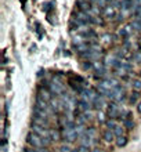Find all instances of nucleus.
<instances>
[{
    "mask_svg": "<svg viewBox=\"0 0 141 152\" xmlns=\"http://www.w3.org/2000/svg\"><path fill=\"white\" fill-rule=\"evenodd\" d=\"M26 142H28L32 148H43L45 147V144H43V138L42 137H39L37 134H35V133H29L28 136H26Z\"/></svg>",
    "mask_w": 141,
    "mask_h": 152,
    "instance_id": "nucleus-1",
    "label": "nucleus"
},
{
    "mask_svg": "<svg viewBox=\"0 0 141 152\" xmlns=\"http://www.w3.org/2000/svg\"><path fill=\"white\" fill-rule=\"evenodd\" d=\"M48 88H50V93L56 94V96L64 94V86H62V84H61L58 80H54V82H51V83H50V86H48Z\"/></svg>",
    "mask_w": 141,
    "mask_h": 152,
    "instance_id": "nucleus-2",
    "label": "nucleus"
},
{
    "mask_svg": "<svg viewBox=\"0 0 141 152\" xmlns=\"http://www.w3.org/2000/svg\"><path fill=\"white\" fill-rule=\"evenodd\" d=\"M32 133L37 134L42 138H48L50 137V130H47L46 127H42V126H36V124H32Z\"/></svg>",
    "mask_w": 141,
    "mask_h": 152,
    "instance_id": "nucleus-3",
    "label": "nucleus"
},
{
    "mask_svg": "<svg viewBox=\"0 0 141 152\" xmlns=\"http://www.w3.org/2000/svg\"><path fill=\"white\" fill-rule=\"evenodd\" d=\"M62 138L69 142H72L77 138V134L75 132V129H62Z\"/></svg>",
    "mask_w": 141,
    "mask_h": 152,
    "instance_id": "nucleus-4",
    "label": "nucleus"
},
{
    "mask_svg": "<svg viewBox=\"0 0 141 152\" xmlns=\"http://www.w3.org/2000/svg\"><path fill=\"white\" fill-rule=\"evenodd\" d=\"M97 97H98V96H97L93 90H90V88H85V91L82 93V97H80V98H83V100L89 101V102H91V104H93L94 101H96Z\"/></svg>",
    "mask_w": 141,
    "mask_h": 152,
    "instance_id": "nucleus-5",
    "label": "nucleus"
},
{
    "mask_svg": "<svg viewBox=\"0 0 141 152\" xmlns=\"http://www.w3.org/2000/svg\"><path fill=\"white\" fill-rule=\"evenodd\" d=\"M102 14H104L105 18L112 20V18H115V17L118 15V7H111V6H108V7H105L104 10H102Z\"/></svg>",
    "mask_w": 141,
    "mask_h": 152,
    "instance_id": "nucleus-6",
    "label": "nucleus"
},
{
    "mask_svg": "<svg viewBox=\"0 0 141 152\" xmlns=\"http://www.w3.org/2000/svg\"><path fill=\"white\" fill-rule=\"evenodd\" d=\"M108 115H109V118H112V119L119 118V116H121V108H119L116 104H109L108 105Z\"/></svg>",
    "mask_w": 141,
    "mask_h": 152,
    "instance_id": "nucleus-7",
    "label": "nucleus"
},
{
    "mask_svg": "<svg viewBox=\"0 0 141 152\" xmlns=\"http://www.w3.org/2000/svg\"><path fill=\"white\" fill-rule=\"evenodd\" d=\"M32 124L36 126H42V127H48V119L47 118H39V116H33L32 118Z\"/></svg>",
    "mask_w": 141,
    "mask_h": 152,
    "instance_id": "nucleus-8",
    "label": "nucleus"
},
{
    "mask_svg": "<svg viewBox=\"0 0 141 152\" xmlns=\"http://www.w3.org/2000/svg\"><path fill=\"white\" fill-rule=\"evenodd\" d=\"M77 6L80 7V11L90 12V10H91V1L90 0H77Z\"/></svg>",
    "mask_w": 141,
    "mask_h": 152,
    "instance_id": "nucleus-9",
    "label": "nucleus"
},
{
    "mask_svg": "<svg viewBox=\"0 0 141 152\" xmlns=\"http://www.w3.org/2000/svg\"><path fill=\"white\" fill-rule=\"evenodd\" d=\"M93 105H94V108L97 109V111H101V109L105 107V100H104V97L102 96H98L96 98V101L93 102Z\"/></svg>",
    "mask_w": 141,
    "mask_h": 152,
    "instance_id": "nucleus-10",
    "label": "nucleus"
},
{
    "mask_svg": "<svg viewBox=\"0 0 141 152\" xmlns=\"http://www.w3.org/2000/svg\"><path fill=\"white\" fill-rule=\"evenodd\" d=\"M115 133H113V130H105L104 134H102V138H104L107 142H112V141H115Z\"/></svg>",
    "mask_w": 141,
    "mask_h": 152,
    "instance_id": "nucleus-11",
    "label": "nucleus"
},
{
    "mask_svg": "<svg viewBox=\"0 0 141 152\" xmlns=\"http://www.w3.org/2000/svg\"><path fill=\"white\" fill-rule=\"evenodd\" d=\"M91 144H93V137H90L87 133H86L85 136L80 137V145H85V147H90Z\"/></svg>",
    "mask_w": 141,
    "mask_h": 152,
    "instance_id": "nucleus-12",
    "label": "nucleus"
},
{
    "mask_svg": "<svg viewBox=\"0 0 141 152\" xmlns=\"http://www.w3.org/2000/svg\"><path fill=\"white\" fill-rule=\"evenodd\" d=\"M77 105H79V107H80L85 112H86V111H90V108H91V102L83 100V98H80V100L77 101Z\"/></svg>",
    "mask_w": 141,
    "mask_h": 152,
    "instance_id": "nucleus-13",
    "label": "nucleus"
},
{
    "mask_svg": "<svg viewBox=\"0 0 141 152\" xmlns=\"http://www.w3.org/2000/svg\"><path fill=\"white\" fill-rule=\"evenodd\" d=\"M33 115H35V116H39V118H47V111L37 108L36 105H35V108H33Z\"/></svg>",
    "mask_w": 141,
    "mask_h": 152,
    "instance_id": "nucleus-14",
    "label": "nucleus"
},
{
    "mask_svg": "<svg viewBox=\"0 0 141 152\" xmlns=\"http://www.w3.org/2000/svg\"><path fill=\"white\" fill-rule=\"evenodd\" d=\"M37 97H39V98H42V100L47 101V102H48V101H51V100H53L51 97H50V93H48L47 90H43V88H42L40 91H39V96H37Z\"/></svg>",
    "mask_w": 141,
    "mask_h": 152,
    "instance_id": "nucleus-15",
    "label": "nucleus"
},
{
    "mask_svg": "<svg viewBox=\"0 0 141 152\" xmlns=\"http://www.w3.org/2000/svg\"><path fill=\"white\" fill-rule=\"evenodd\" d=\"M36 107H37V108H40V109H45V111H48L47 101L42 100V98H39V97L36 98Z\"/></svg>",
    "mask_w": 141,
    "mask_h": 152,
    "instance_id": "nucleus-16",
    "label": "nucleus"
},
{
    "mask_svg": "<svg viewBox=\"0 0 141 152\" xmlns=\"http://www.w3.org/2000/svg\"><path fill=\"white\" fill-rule=\"evenodd\" d=\"M140 98V91H133L132 94H130V97H129V101H130V104H136L137 102V100Z\"/></svg>",
    "mask_w": 141,
    "mask_h": 152,
    "instance_id": "nucleus-17",
    "label": "nucleus"
},
{
    "mask_svg": "<svg viewBox=\"0 0 141 152\" xmlns=\"http://www.w3.org/2000/svg\"><path fill=\"white\" fill-rule=\"evenodd\" d=\"M75 132H76L77 137L80 138L82 136H85V134H86V132H87V130H86V129H85V126H80V124H76V127H75Z\"/></svg>",
    "mask_w": 141,
    "mask_h": 152,
    "instance_id": "nucleus-18",
    "label": "nucleus"
},
{
    "mask_svg": "<svg viewBox=\"0 0 141 152\" xmlns=\"http://www.w3.org/2000/svg\"><path fill=\"white\" fill-rule=\"evenodd\" d=\"M97 91L100 93L101 96H107V94H108V91H109V88H107L102 83H100V84H97Z\"/></svg>",
    "mask_w": 141,
    "mask_h": 152,
    "instance_id": "nucleus-19",
    "label": "nucleus"
},
{
    "mask_svg": "<svg viewBox=\"0 0 141 152\" xmlns=\"http://www.w3.org/2000/svg\"><path fill=\"white\" fill-rule=\"evenodd\" d=\"M89 48H90V44H87V43H82V44H79V46H76V51L79 53V54H82V53L87 51Z\"/></svg>",
    "mask_w": 141,
    "mask_h": 152,
    "instance_id": "nucleus-20",
    "label": "nucleus"
},
{
    "mask_svg": "<svg viewBox=\"0 0 141 152\" xmlns=\"http://www.w3.org/2000/svg\"><path fill=\"white\" fill-rule=\"evenodd\" d=\"M127 144V138H126L125 136H121V137H116V145L118 147H125V145Z\"/></svg>",
    "mask_w": 141,
    "mask_h": 152,
    "instance_id": "nucleus-21",
    "label": "nucleus"
},
{
    "mask_svg": "<svg viewBox=\"0 0 141 152\" xmlns=\"http://www.w3.org/2000/svg\"><path fill=\"white\" fill-rule=\"evenodd\" d=\"M130 32H132V31H130V26H126V28H123V29H121V31H119V35H121L122 37L127 39V37L130 36Z\"/></svg>",
    "mask_w": 141,
    "mask_h": 152,
    "instance_id": "nucleus-22",
    "label": "nucleus"
},
{
    "mask_svg": "<svg viewBox=\"0 0 141 152\" xmlns=\"http://www.w3.org/2000/svg\"><path fill=\"white\" fill-rule=\"evenodd\" d=\"M60 137H61V134L57 132V130H54V129L50 130V138H51L53 141H58L60 140Z\"/></svg>",
    "mask_w": 141,
    "mask_h": 152,
    "instance_id": "nucleus-23",
    "label": "nucleus"
},
{
    "mask_svg": "<svg viewBox=\"0 0 141 152\" xmlns=\"http://www.w3.org/2000/svg\"><path fill=\"white\" fill-rule=\"evenodd\" d=\"M105 126L108 127V130H115V127H116L118 124H116V122H115L113 119H109V120L105 122Z\"/></svg>",
    "mask_w": 141,
    "mask_h": 152,
    "instance_id": "nucleus-24",
    "label": "nucleus"
},
{
    "mask_svg": "<svg viewBox=\"0 0 141 152\" xmlns=\"http://www.w3.org/2000/svg\"><path fill=\"white\" fill-rule=\"evenodd\" d=\"M113 133H115V136L116 137L123 136V133H125V126H116L115 130H113Z\"/></svg>",
    "mask_w": 141,
    "mask_h": 152,
    "instance_id": "nucleus-25",
    "label": "nucleus"
},
{
    "mask_svg": "<svg viewBox=\"0 0 141 152\" xmlns=\"http://www.w3.org/2000/svg\"><path fill=\"white\" fill-rule=\"evenodd\" d=\"M132 86H133L134 90L140 91V90H141V79H134V80H132Z\"/></svg>",
    "mask_w": 141,
    "mask_h": 152,
    "instance_id": "nucleus-26",
    "label": "nucleus"
},
{
    "mask_svg": "<svg viewBox=\"0 0 141 152\" xmlns=\"http://www.w3.org/2000/svg\"><path fill=\"white\" fill-rule=\"evenodd\" d=\"M108 3H109V0H97L96 4H97V7H100L104 10L105 7H108Z\"/></svg>",
    "mask_w": 141,
    "mask_h": 152,
    "instance_id": "nucleus-27",
    "label": "nucleus"
},
{
    "mask_svg": "<svg viewBox=\"0 0 141 152\" xmlns=\"http://www.w3.org/2000/svg\"><path fill=\"white\" fill-rule=\"evenodd\" d=\"M90 48H91V50H94V51L101 53V44L98 43V42H96V40H93V43L90 44Z\"/></svg>",
    "mask_w": 141,
    "mask_h": 152,
    "instance_id": "nucleus-28",
    "label": "nucleus"
},
{
    "mask_svg": "<svg viewBox=\"0 0 141 152\" xmlns=\"http://www.w3.org/2000/svg\"><path fill=\"white\" fill-rule=\"evenodd\" d=\"M94 66V62H91V61H85L83 64H82V68L85 69V71H89V69H93Z\"/></svg>",
    "mask_w": 141,
    "mask_h": 152,
    "instance_id": "nucleus-29",
    "label": "nucleus"
},
{
    "mask_svg": "<svg viewBox=\"0 0 141 152\" xmlns=\"http://www.w3.org/2000/svg\"><path fill=\"white\" fill-rule=\"evenodd\" d=\"M123 126H125V129H133L134 122L132 119H123Z\"/></svg>",
    "mask_w": 141,
    "mask_h": 152,
    "instance_id": "nucleus-30",
    "label": "nucleus"
},
{
    "mask_svg": "<svg viewBox=\"0 0 141 152\" xmlns=\"http://www.w3.org/2000/svg\"><path fill=\"white\" fill-rule=\"evenodd\" d=\"M122 69L127 71V72H132L133 71V65L130 64V62H122Z\"/></svg>",
    "mask_w": 141,
    "mask_h": 152,
    "instance_id": "nucleus-31",
    "label": "nucleus"
},
{
    "mask_svg": "<svg viewBox=\"0 0 141 152\" xmlns=\"http://www.w3.org/2000/svg\"><path fill=\"white\" fill-rule=\"evenodd\" d=\"M97 120H98L100 123H105V122H107V120H105V115L102 111H98V112H97Z\"/></svg>",
    "mask_w": 141,
    "mask_h": 152,
    "instance_id": "nucleus-32",
    "label": "nucleus"
},
{
    "mask_svg": "<svg viewBox=\"0 0 141 152\" xmlns=\"http://www.w3.org/2000/svg\"><path fill=\"white\" fill-rule=\"evenodd\" d=\"M83 116H85V119H86V120H90L91 118H93V113L90 112V111H86V112L83 113Z\"/></svg>",
    "mask_w": 141,
    "mask_h": 152,
    "instance_id": "nucleus-33",
    "label": "nucleus"
},
{
    "mask_svg": "<svg viewBox=\"0 0 141 152\" xmlns=\"http://www.w3.org/2000/svg\"><path fill=\"white\" fill-rule=\"evenodd\" d=\"M60 152H72V149L69 148L68 145H62V147L60 148Z\"/></svg>",
    "mask_w": 141,
    "mask_h": 152,
    "instance_id": "nucleus-34",
    "label": "nucleus"
},
{
    "mask_svg": "<svg viewBox=\"0 0 141 152\" xmlns=\"http://www.w3.org/2000/svg\"><path fill=\"white\" fill-rule=\"evenodd\" d=\"M111 39H112V37H111V35H108V33H107V35H102V40H104V43H109Z\"/></svg>",
    "mask_w": 141,
    "mask_h": 152,
    "instance_id": "nucleus-35",
    "label": "nucleus"
},
{
    "mask_svg": "<svg viewBox=\"0 0 141 152\" xmlns=\"http://www.w3.org/2000/svg\"><path fill=\"white\" fill-rule=\"evenodd\" d=\"M86 133H87V134H89L90 137H94V136H96V129H94V127H90Z\"/></svg>",
    "mask_w": 141,
    "mask_h": 152,
    "instance_id": "nucleus-36",
    "label": "nucleus"
},
{
    "mask_svg": "<svg viewBox=\"0 0 141 152\" xmlns=\"http://www.w3.org/2000/svg\"><path fill=\"white\" fill-rule=\"evenodd\" d=\"M134 60H136V62H141V51H137L134 54Z\"/></svg>",
    "mask_w": 141,
    "mask_h": 152,
    "instance_id": "nucleus-37",
    "label": "nucleus"
},
{
    "mask_svg": "<svg viewBox=\"0 0 141 152\" xmlns=\"http://www.w3.org/2000/svg\"><path fill=\"white\" fill-rule=\"evenodd\" d=\"M90 12H91V14H94V15H97V14H100V7H91Z\"/></svg>",
    "mask_w": 141,
    "mask_h": 152,
    "instance_id": "nucleus-38",
    "label": "nucleus"
},
{
    "mask_svg": "<svg viewBox=\"0 0 141 152\" xmlns=\"http://www.w3.org/2000/svg\"><path fill=\"white\" fill-rule=\"evenodd\" d=\"M50 8H51V3H43V11H48V10H50Z\"/></svg>",
    "mask_w": 141,
    "mask_h": 152,
    "instance_id": "nucleus-39",
    "label": "nucleus"
},
{
    "mask_svg": "<svg viewBox=\"0 0 141 152\" xmlns=\"http://www.w3.org/2000/svg\"><path fill=\"white\" fill-rule=\"evenodd\" d=\"M79 152H89V147L80 145V147H79Z\"/></svg>",
    "mask_w": 141,
    "mask_h": 152,
    "instance_id": "nucleus-40",
    "label": "nucleus"
},
{
    "mask_svg": "<svg viewBox=\"0 0 141 152\" xmlns=\"http://www.w3.org/2000/svg\"><path fill=\"white\" fill-rule=\"evenodd\" d=\"M24 152H40V151H37V148H25Z\"/></svg>",
    "mask_w": 141,
    "mask_h": 152,
    "instance_id": "nucleus-41",
    "label": "nucleus"
},
{
    "mask_svg": "<svg viewBox=\"0 0 141 152\" xmlns=\"http://www.w3.org/2000/svg\"><path fill=\"white\" fill-rule=\"evenodd\" d=\"M137 109H138V112L141 113V101H140V102H138V105H137Z\"/></svg>",
    "mask_w": 141,
    "mask_h": 152,
    "instance_id": "nucleus-42",
    "label": "nucleus"
},
{
    "mask_svg": "<svg viewBox=\"0 0 141 152\" xmlns=\"http://www.w3.org/2000/svg\"><path fill=\"white\" fill-rule=\"evenodd\" d=\"M91 152H101V149H98V148H94V149H91Z\"/></svg>",
    "mask_w": 141,
    "mask_h": 152,
    "instance_id": "nucleus-43",
    "label": "nucleus"
},
{
    "mask_svg": "<svg viewBox=\"0 0 141 152\" xmlns=\"http://www.w3.org/2000/svg\"><path fill=\"white\" fill-rule=\"evenodd\" d=\"M72 152H79V149H77V148L76 149H72Z\"/></svg>",
    "mask_w": 141,
    "mask_h": 152,
    "instance_id": "nucleus-44",
    "label": "nucleus"
},
{
    "mask_svg": "<svg viewBox=\"0 0 141 152\" xmlns=\"http://www.w3.org/2000/svg\"><path fill=\"white\" fill-rule=\"evenodd\" d=\"M42 152H48V151H47V149H42Z\"/></svg>",
    "mask_w": 141,
    "mask_h": 152,
    "instance_id": "nucleus-45",
    "label": "nucleus"
},
{
    "mask_svg": "<svg viewBox=\"0 0 141 152\" xmlns=\"http://www.w3.org/2000/svg\"><path fill=\"white\" fill-rule=\"evenodd\" d=\"M140 77H141V72H140Z\"/></svg>",
    "mask_w": 141,
    "mask_h": 152,
    "instance_id": "nucleus-46",
    "label": "nucleus"
}]
</instances>
